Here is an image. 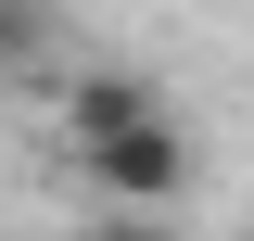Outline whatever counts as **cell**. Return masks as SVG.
Segmentation results:
<instances>
[{
  "instance_id": "6da1fadb",
  "label": "cell",
  "mask_w": 254,
  "mask_h": 241,
  "mask_svg": "<svg viewBox=\"0 0 254 241\" xmlns=\"http://www.w3.org/2000/svg\"><path fill=\"white\" fill-rule=\"evenodd\" d=\"M76 178L102 190V203H178L190 190V127L165 115H127V127H102V140H76Z\"/></svg>"
},
{
  "instance_id": "7a4b0ae2",
  "label": "cell",
  "mask_w": 254,
  "mask_h": 241,
  "mask_svg": "<svg viewBox=\"0 0 254 241\" xmlns=\"http://www.w3.org/2000/svg\"><path fill=\"white\" fill-rule=\"evenodd\" d=\"M127 115H153V76H140V63H76V76H64V140H102V127H127Z\"/></svg>"
},
{
  "instance_id": "3957f363",
  "label": "cell",
  "mask_w": 254,
  "mask_h": 241,
  "mask_svg": "<svg viewBox=\"0 0 254 241\" xmlns=\"http://www.w3.org/2000/svg\"><path fill=\"white\" fill-rule=\"evenodd\" d=\"M38 51H51V26H38V0H0V76H26Z\"/></svg>"
},
{
  "instance_id": "277c9868",
  "label": "cell",
  "mask_w": 254,
  "mask_h": 241,
  "mask_svg": "<svg viewBox=\"0 0 254 241\" xmlns=\"http://www.w3.org/2000/svg\"><path fill=\"white\" fill-rule=\"evenodd\" d=\"M89 241H178V229H165V216H153V203H115V216H102V229H89Z\"/></svg>"
}]
</instances>
